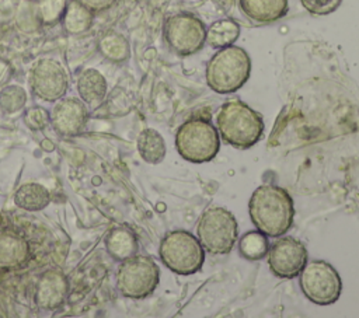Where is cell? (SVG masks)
<instances>
[{
    "mask_svg": "<svg viewBox=\"0 0 359 318\" xmlns=\"http://www.w3.org/2000/svg\"><path fill=\"white\" fill-rule=\"evenodd\" d=\"M137 151L147 164H160L165 157V141L156 129H144L137 137Z\"/></svg>",
    "mask_w": 359,
    "mask_h": 318,
    "instance_id": "21",
    "label": "cell"
},
{
    "mask_svg": "<svg viewBox=\"0 0 359 318\" xmlns=\"http://www.w3.org/2000/svg\"><path fill=\"white\" fill-rule=\"evenodd\" d=\"M237 220L224 207H209L198 220L196 237L203 249L212 255L229 254L237 241Z\"/></svg>",
    "mask_w": 359,
    "mask_h": 318,
    "instance_id": "6",
    "label": "cell"
},
{
    "mask_svg": "<svg viewBox=\"0 0 359 318\" xmlns=\"http://www.w3.org/2000/svg\"><path fill=\"white\" fill-rule=\"evenodd\" d=\"M29 87L36 98L56 102L65 97L69 88L67 71L56 59H39L29 70Z\"/></svg>",
    "mask_w": 359,
    "mask_h": 318,
    "instance_id": "10",
    "label": "cell"
},
{
    "mask_svg": "<svg viewBox=\"0 0 359 318\" xmlns=\"http://www.w3.org/2000/svg\"><path fill=\"white\" fill-rule=\"evenodd\" d=\"M248 213L258 231L266 237H280L292 227L294 207L286 189L264 184L252 192L248 202Z\"/></svg>",
    "mask_w": 359,
    "mask_h": 318,
    "instance_id": "1",
    "label": "cell"
},
{
    "mask_svg": "<svg viewBox=\"0 0 359 318\" xmlns=\"http://www.w3.org/2000/svg\"><path fill=\"white\" fill-rule=\"evenodd\" d=\"M88 120V106L74 97L60 98L50 111V125L63 136L80 134Z\"/></svg>",
    "mask_w": 359,
    "mask_h": 318,
    "instance_id": "12",
    "label": "cell"
},
{
    "mask_svg": "<svg viewBox=\"0 0 359 318\" xmlns=\"http://www.w3.org/2000/svg\"><path fill=\"white\" fill-rule=\"evenodd\" d=\"M299 284L304 297L318 305L334 304L342 291L339 273L331 263L321 259L304 265L299 273Z\"/></svg>",
    "mask_w": 359,
    "mask_h": 318,
    "instance_id": "9",
    "label": "cell"
},
{
    "mask_svg": "<svg viewBox=\"0 0 359 318\" xmlns=\"http://www.w3.org/2000/svg\"><path fill=\"white\" fill-rule=\"evenodd\" d=\"M241 13L258 24H269L283 18L289 11L287 0H238Z\"/></svg>",
    "mask_w": 359,
    "mask_h": 318,
    "instance_id": "15",
    "label": "cell"
},
{
    "mask_svg": "<svg viewBox=\"0 0 359 318\" xmlns=\"http://www.w3.org/2000/svg\"><path fill=\"white\" fill-rule=\"evenodd\" d=\"M94 21V14L79 0L67 1L65 13L60 18L63 29L70 35H80L87 32Z\"/></svg>",
    "mask_w": 359,
    "mask_h": 318,
    "instance_id": "18",
    "label": "cell"
},
{
    "mask_svg": "<svg viewBox=\"0 0 359 318\" xmlns=\"http://www.w3.org/2000/svg\"><path fill=\"white\" fill-rule=\"evenodd\" d=\"M158 255L164 266L181 276L196 273L205 262V249L199 240L185 230L168 231L161 238Z\"/></svg>",
    "mask_w": 359,
    "mask_h": 318,
    "instance_id": "5",
    "label": "cell"
},
{
    "mask_svg": "<svg viewBox=\"0 0 359 318\" xmlns=\"http://www.w3.org/2000/svg\"><path fill=\"white\" fill-rule=\"evenodd\" d=\"M307 248L294 237L286 235L276 240L266 252V262L272 275L279 279L297 277L307 263Z\"/></svg>",
    "mask_w": 359,
    "mask_h": 318,
    "instance_id": "11",
    "label": "cell"
},
{
    "mask_svg": "<svg viewBox=\"0 0 359 318\" xmlns=\"http://www.w3.org/2000/svg\"><path fill=\"white\" fill-rule=\"evenodd\" d=\"M302 6L314 15H327L334 13L342 0H300Z\"/></svg>",
    "mask_w": 359,
    "mask_h": 318,
    "instance_id": "27",
    "label": "cell"
},
{
    "mask_svg": "<svg viewBox=\"0 0 359 318\" xmlns=\"http://www.w3.org/2000/svg\"><path fill=\"white\" fill-rule=\"evenodd\" d=\"M160 280L156 261L147 255H133L121 262L116 270V289L128 298L140 300L150 296Z\"/></svg>",
    "mask_w": 359,
    "mask_h": 318,
    "instance_id": "7",
    "label": "cell"
},
{
    "mask_svg": "<svg viewBox=\"0 0 359 318\" xmlns=\"http://www.w3.org/2000/svg\"><path fill=\"white\" fill-rule=\"evenodd\" d=\"M79 1L83 3L87 8H90L93 13L104 11L116 3V0H79Z\"/></svg>",
    "mask_w": 359,
    "mask_h": 318,
    "instance_id": "28",
    "label": "cell"
},
{
    "mask_svg": "<svg viewBox=\"0 0 359 318\" xmlns=\"http://www.w3.org/2000/svg\"><path fill=\"white\" fill-rule=\"evenodd\" d=\"M251 73L248 53L236 45L217 49L205 70L208 87L217 94H231L240 90Z\"/></svg>",
    "mask_w": 359,
    "mask_h": 318,
    "instance_id": "3",
    "label": "cell"
},
{
    "mask_svg": "<svg viewBox=\"0 0 359 318\" xmlns=\"http://www.w3.org/2000/svg\"><path fill=\"white\" fill-rule=\"evenodd\" d=\"M27 104V92L18 84H8L0 88V109L6 113H17Z\"/></svg>",
    "mask_w": 359,
    "mask_h": 318,
    "instance_id": "24",
    "label": "cell"
},
{
    "mask_svg": "<svg viewBox=\"0 0 359 318\" xmlns=\"http://www.w3.org/2000/svg\"><path fill=\"white\" fill-rule=\"evenodd\" d=\"M24 123L28 129L36 132L42 130L48 123H50V112H48L42 106H31L28 108L24 115Z\"/></svg>",
    "mask_w": 359,
    "mask_h": 318,
    "instance_id": "26",
    "label": "cell"
},
{
    "mask_svg": "<svg viewBox=\"0 0 359 318\" xmlns=\"http://www.w3.org/2000/svg\"><path fill=\"white\" fill-rule=\"evenodd\" d=\"M216 125L223 141L238 150L252 147L264 133L261 113L237 98L229 99L220 106Z\"/></svg>",
    "mask_w": 359,
    "mask_h": 318,
    "instance_id": "2",
    "label": "cell"
},
{
    "mask_svg": "<svg viewBox=\"0 0 359 318\" xmlns=\"http://www.w3.org/2000/svg\"><path fill=\"white\" fill-rule=\"evenodd\" d=\"M175 148L178 154L189 163H208L213 160L220 150L219 132L206 119H188L175 133Z\"/></svg>",
    "mask_w": 359,
    "mask_h": 318,
    "instance_id": "4",
    "label": "cell"
},
{
    "mask_svg": "<svg viewBox=\"0 0 359 318\" xmlns=\"http://www.w3.org/2000/svg\"><path fill=\"white\" fill-rule=\"evenodd\" d=\"M50 202L49 191L36 182L22 184L14 193V203L27 212H39Z\"/></svg>",
    "mask_w": 359,
    "mask_h": 318,
    "instance_id": "19",
    "label": "cell"
},
{
    "mask_svg": "<svg viewBox=\"0 0 359 318\" xmlns=\"http://www.w3.org/2000/svg\"><path fill=\"white\" fill-rule=\"evenodd\" d=\"M269 241L261 231H247L238 240V252L248 261H258L266 256Z\"/></svg>",
    "mask_w": 359,
    "mask_h": 318,
    "instance_id": "23",
    "label": "cell"
},
{
    "mask_svg": "<svg viewBox=\"0 0 359 318\" xmlns=\"http://www.w3.org/2000/svg\"><path fill=\"white\" fill-rule=\"evenodd\" d=\"M34 6L39 22L52 25L60 21L67 6V0H34Z\"/></svg>",
    "mask_w": 359,
    "mask_h": 318,
    "instance_id": "25",
    "label": "cell"
},
{
    "mask_svg": "<svg viewBox=\"0 0 359 318\" xmlns=\"http://www.w3.org/2000/svg\"><path fill=\"white\" fill-rule=\"evenodd\" d=\"M240 36V25L231 18L213 21L206 28V43L213 49H222L233 45Z\"/></svg>",
    "mask_w": 359,
    "mask_h": 318,
    "instance_id": "20",
    "label": "cell"
},
{
    "mask_svg": "<svg viewBox=\"0 0 359 318\" xmlns=\"http://www.w3.org/2000/svg\"><path fill=\"white\" fill-rule=\"evenodd\" d=\"M10 71H11L10 63H8L7 60H4V59L0 57V85H3V83L8 78Z\"/></svg>",
    "mask_w": 359,
    "mask_h": 318,
    "instance_id": "29",
    "label": "cell"
},
{
    "mask_svg": "<svg viewBox=\"0 0 359 318\" xmlns=\"http://www.w3.org/2000/svg\"><path fill=\"white\" fill-rule=\"evenodd\" d=\"M69 291L70 283L66 275L56 269H48L36 282L34 300L41 310H55L67 300Z\"/></svg>",
    "mask_w": 359,
    "mask_h": 318,
    "instance_id": "13",
    "label": "cell"
},
{
    "mask_svg": "<svg viewBox=\"0 0 359 318\" xmlns=\"http://www.w3.org/2000/svg\"><path fill=\"white\" fill-rule=\"evenodd\" d=\"M76 88L80 99L90 108H98L108 92V84L105 77L97 69H86L83 70L76 83Z\"/></svg>",
    "mask_w": 359,
    "mask_h": 318,
    "instance_id": "16",
    "label": "cell"
},
{
    "mask_svg": "<svg viewBox=\"0 0 359 318\" xmlns=\"http://www.w3.org/2000/svg\"><path fill=\"white\" fill-rule=\"evenodd\" d=\"M104 245L108 255L118 262L136 255L139 249L135 233L126 227H115L109 230L105 235Z\"/></svg>",
    "mask_w": 359,
    "mask_h": 318,
    "instance_id": "17",
    "label": "cell"
},
{
    "mask_svg": "<svg viewBox=\"0 0 359 318\" xmlns=\"http://www.w3.org/2000/svg\"><path fill=\"white\" fill-rule=\"evenodd\" d=\"M163 36L170 50L178 56H191L206 43V25L192 13L180 11L164 21Z\"/></svg>",
    "mask_w": 359,
    "mask_h": 318,
    "instance_id": "8",
    "label": "cell"
},
{
    "mask_svg": "<svg viewBox=\"0 0 359 318\" xmlns=\"http://www.w3.org/2000/svg\"><path fill=\"white\" fill-rule=\"evenodd\" d=\"M31 258L28 241L8 230H0V270H17L24 268Z\"/></svg>",
    "mask_w": 359,
    "mask_h": 318,
    "instance_id": "14",
    "label": "cell"
},
{
    "mask_svg": "<svg viewBox=\"0 0 359 318\" xmlns=\"http://www.w3.org/2000/svg\"><path fill=\"white\" fill-rule=\"evenodd\" d=\"M100 53L114 63H122L130 56L129 41L116 31H107L98 41Z\"/></svg>",
    "mask_w": 359,
    "mask_h": 318,
    "instance_id": "22",
    "label": "cell"
}]
</instances>
